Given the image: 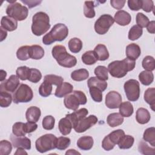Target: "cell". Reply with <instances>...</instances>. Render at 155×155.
<instances>
[{
	"label": "cell",
	"mask_w": 155,
	"mask_h": 155,
	"mask_svg": "<svg viewBox=\"0 0 155 155\" xmlns=\"http://www.w3.org/2000/svg\"><path fill=\"white\" fill-rule=\"evenodd\" d=\"M82 61L85 65H91L94 64L97 60V56L94 51L89 50L85 52L82 55Z\"/></svg>",
	"instance_id": "4dcf8cb0"
},
{
	"label": "cell",
	"mask_w": 155,
	"mask_h": 155,
	"mask_svg": "<svg viewBox=\"0 0 155 155\" xmlns=\"http://www.w3.org/2000/svg\"><path fill=\"white\" fill-rule=\"evenodd\" d=\"M21 1L24 4H27L30 8L38 5L42 2V1H25V0L24 1L21 0Z\"/></svg>",
	"instance_id": "94428289"
},
{
	"label": "cell",
	"mask_w": 155,
	"mask_h": 155,
	"mask_svg": "<svg viewBox=\"0 0 155 155\" xmlns=\"http://www.w3.org/2000/svg\"><path fill=\"white\" fill-rule=\"evenodd\" d=\"M58 128L60 133L66 136L70 133L71 129L73 128V125L71 121L66 116L62 118L59 121Z\"/></svg>",
	"instance_id": "603a6c76"
},
{
	"label": "cell",
	"mask_w": 155,
	"mask_h": 155,
	"mask_svg": "<svg viewBox=\"0 0 155 155\" xmlns=\"http://www.w3.org/2000/svg\"><path fill=\"white\" fill-rule=\"evenodd\" d=\"M65 154H81V153L78 151H76L74 149H70L65 153Z\"/></svg>",
	"instance_id": "003e7915"
},
{
	"label": "cell",
	"mask_w": 155,
	"mask_h": 155,
	"mask_svg": "<svg viewBox=\"0 0 155 155\" xmlns=\"http://www.w3.org/2000/svg\"><path fill=\"white\" fill-rule=\"evenodd\" d=\"M143 98L145 101L150 105L153 111H155V88H148L144 93Z\"/></svg>",
	"instance_id": "83f0119b"
},
{
	"label": "cell",
	"mask_w": 155,
	"mask_h": 155,
	"mask_svg": "<svg viewBox=\"0 0 155 155\" xmlns=\"http://www.w3.org/2000/svg\"><path fill=\"white\" fill-rule=\"evenodd\" d=\"M122 103V96L119 93L116 91H109L105 99V105L110 109H116L119 108Z\"/></svg>",
	"instance_id": "7c38bea8"
},
{
	"label": "cell",
	"mask_w": 155,
	"mask_h": 155,
	"mask_svg": "<svg viewBox=\"0 0 155 155\" xmlns=\"http://www.w3.org/2000/svg\"><path fill=\"white\" fill-rule=\"evenodd\" d=\"M141 8L145 12H150L154 9V2L151 0H141Z\"/></svg>",
	"instance_id": "11a10c76"
},
{
	"label": "cell",
	"mask_w": 155,
	"mask_h": 155,
	"mask_svg": "<svg viewBox=\"0 0 155 155\" xmlns=\"http://www.w3.org/2000/svg\"><path fill=\"white\" fill-rule=\"evenodd\" d=\"M1 27L5 30L12 31L17 28L18 22L16 20L8 16H5L1 19Z\"/></svg>",
	"instance_id": "ffe728a7"
},
{
	"label": "cell",
	"mask_w": 155,
	"mask_h": 155,
	"mask_svg": "<svg viewBox=\"0 0 155 155\" xmlns=\"http://www.w3.org/2000/svg\"><path fill=\"white\" fill-rule=\"evenodd\" d=\"M89 92L92 99L96 102H101L102 101V91L98 88L91 87L89 88Z\"/></svg>",
	"instance_id": "c3c4849f"
},
{
	"label": "cell",
	"mask_w": 155,
	"mask_h": 155,
	"mask_svg": "<svg viewBox=\"0 0 155 155\" xmlns=\"http://www.w3.org/2000/svg\"><path fill=\"white\" fill-rule=\"evenodd\" d=\"M147 31L151 34H154L155 33V21H151L149 22L148 24L146 27Z\"/></svg>",
	"instance_id": "6125c7cd"
},
{
	"label": "cell",
	"mask_w": 155,
	"mask_h": 155,
	"mask_svg": "<svg viewBox=\"0 0 155 155\" xmlns=\"http://www.w3.org/2000/svg\"><path fill=\"white\" fill-rule=\"evenodd\" d=\"M139 79L142 84L144 85H149L153 82L154 74L152 71L144 70L139 73Z\"/></svg>",
	"instance_id": "1f68e13d"
},
{
	"label": "cell",
	"mask_w": 155,
	"mask_h": 155,
	"mask_svg": "<svg viewBox=\"0 0 155 155\" xmlns=\"http://www.w3.org/2000/svg\"><path fill=\"white\" fill-rule=\"evenodd\" d=\"M128 5L133 11H137L141 8V0H128Z\"/></svg>",
	"instance_id": "9f6ffc18"
},
{
	"label": "cell",
	"mask_w": 155,
	"mask_h": 155,
	"mask_svg": "<svg viewBox=\"0 0 155 155\" xmlns=\"http://www.w3.org/2000/svg\"><path fill=\"white\" fill-rule=\"evenodd\" d=\"M68 35V27L62 23L55 24L50 32L42 38V42L45 45H50L55 41H64Z\"/></svg>",
	"instance_id": "277c9868"
},
{
	"label": "cell",
	"mask_w": 155,
	"mask_h": 155,
	"mask_svg": "<svg viewBox=\"0 0 155 155\" xmlns=\"http://www.w3.org/2000/svg\"><path fill=\"white\" fill-rule=\"evenodd\" d=\"M114 21L121 26H125L128 25L131 21V17L129 13L126 11L120 10L116 12L114 16Z\"/></svg>",
	"instance_id": "2e32d148"
},
{
	"label": "cell",
	"mask_w": 155,
	"mask_h": 155,
	"mask_svg": "<svg viewBox=\"0 0 155 155\" xmlns=\"http://www.w3.org/2000/svg\"><path fill=\"white\" fill-rule=\"evenodd\" d=\"M55 119L53 116L51 115H48L45 116L42 122V127L46 130H51L54 127Z\"/></svg>",
	"instance_id": "681fc988"
},
{
	"label": "cell",
	"mask_w": 155,
	"mask_h": 155,
	"mask_svg": "<svg viewBox=\"0 0 155 155\" xmlns=\"http://www.w3.org/2000/svg\"><path fill=\"white\" fill-rule=\"evenodd\" d=\"M141 50L140 47L134 43L128 45L126 47V56L127 58L135 61L140 55Z\"/></svg>",
	"instance_id": "d6986e66"
},
{
	"label": "cell",
	"mask_w": 155,
	"mask_h": 155,
	"mask_svg": "<svg viewBox=\"0 0 155 155\" xmlns=\"http://www.w3.org/2000/svg\"><path fill=\"white\" fill-rule=\"evenodd\" d=\"M88 88L94 87L99 88L102 91H104L107 88V82L105 81H102L98 79L97 77H91L87 81Z\"/></svg>",
	"instance_id": "4316f807"
},
{
	"label": "cell",
	"mask_w": 155,
	"mask_h": 155,
	"mask_svg": "<svg viewBox=\"0 0 155 155\" xmlns=\"http://www.w3.org/2000/svg\"><path fill=\"white\" fill-rule=\"evenodd\" d=\"M125 2V0H111L110 4L113 8L117 10H120L124 7Z\"/></svg>",
	"instance_id": "91938a15"
},
{
	"label": "cell",
	"mask_w": 155,
	"mask_h": 155,
	"mask_svg": "<svg viewBox=\"0 0 155 155\" xmlns=\"http://www.w3.org/2000/svg\"><path fill=\"white\" fill-rule=\"evenodd\" d=\"M98 121L97 117L94 115H90L88 117H85L80 120L74 130L76 133H83L87 131L88 129L94 125Z\"/></svg>",
	"instance_id": "8fae6325"
},
{
	"label": "cell",
	"mask_w": 155,
	"mask_h": 155,
	"mask_svg": "<svg viewBox=\"0 0 155 155\" xmlns=\"http://www.w3.org/2000/svg\"><path fill=\"white\" fill-rule=\"evenodd\" d=\"M50 28V18L46 13L39 12L33 15L31 27L33 34L38 36H41L45 33Z\"/></svg>",
	"instance_id": "3957f363"
},
{
	"label": "cell",
	"mask_w": 155,
	"mask_h": 155,
	"mask_svg": "<svg viewBox=\"0 0 155 155\" xmlns=\"http://www.w3.org/2000/svg\"><path fill=\"white\" fill-rule=\"evenodd\" d=\"M19 78L15 74L11 75L9 78L2 82L0 85V90H5L9 93H14L19 86Z\"/></svg>",
	"instance_id": "4fadbf2b"
},
{
	"label": "cell",
	"mask_w": 155,
	"mask_h": 155,
	"mask_svg": "<svg viewBox=\"0 0 155 155\" xmlns=\"http://www.w3.org/2000/svg\"><path fill=\"white\" fill-rule=\"evenodd\" d=\"M136 65L135 61L125 58L122 61H114L108 65V71L111 76L116 78L124 77L128 71L133 70Z\"/></svg>",
	"instance_id": "6da1fadb"
},
{
	"label": "cell",
	"mask_w": 155,
	"mask_h": 155,
	"mask_svg": "<svg viewBox=\"0 0 155 155\" xmlns=\"http://www.w3.org/2000/svg\"><path fill=\"white\" fill-rule=\"evenodd\" d=\"M139 151L143 154L145 155H154L155 154V148H151L148 146V145L144 141L141 140L138 145Z\"/></svg>",
	"instance_id": "f6af8a7d"
},
{
	"label": "cell",
	"mask_w": 155,
	"mask_h": 155,
	"mask_svg": "<svg viewBox=\"0 0 155 155\" xmlns=\"http://www.w3.org/2000/svg\"><path fill=\"white\" fill-rule=\"evenodd\" d=\"M134 142V139L133 136L130 135H124L119 143H117L118 147L120 149L122 150H125V149H129L130 148Z\"/></svg>",
	"instance_id": "d6a6232c"
},
{
	"label": "cell",
	"mask_w": 155,
	"mask_h": 155,
	"mask_svg": "<svg viewBox=\"0 0 155 155\" xmlns=\"http://www.w3.org/2000/svg\"><path fill=\"white\" fill-rule=\"evenodd\" d=\"M10 139L15 148H22L26 150L31 149V140L25 136H16L13 134L10 135Z\"/></svg>",
	"instance_id": "5bb4252c"
},
{
	"label": "cell",
	"mask_w": 155,
	"mask_h": 155,
	"mask_svg": "<svg viewBox=\"0 0 155 155\" xmlns=\"http://www.w3.org/2000/svg\"><path fill=\"white\" fill-rule=\"evenodd\" d=\"M143 33V30L141 27L137 25H133L129 30L128 38L130 40L135 41L138 39Z\"/></svg>",
	"instance_id": "74e56055"
},
{
	"label": "cell",
	"mask_w": 155,
	"mask_h": 155,
	"mask_svg": "<svg viewBox=\"0 0 155 155\" xmlns=\"http://www.w3.org/2000/svg\"><path fill=\"white\" fill-rule=\"evenodd\" d=\"M30 46L24 45L19 47L16 51V56L18 59L21 61H26L30 59L29 54Z\"/></svg>",
	"instance_id": "60d3db41"
},
{
	"label": "cell",
	"mask_w": 155,
	"mask_h": 155,
	"mask_svg": "<svg viewBox=\"0 0 155 155\" xmlns=\"http://www.w3.org/2000/svg\"><path fill=\"white\" fill-rule=\"evenodd\" d=\"M0 30H1V41L2 42L3 40H4L7 35V33L5 30L2 28L1 27H0Z\"/></svg>",
	"instance_id": "be15d7a7"
},
{
	"label": "cell",
	"mask_w": 155,
	"mask_h": 155,
	"mask_svg": "<svg viewBox=\"0 0 155 155\" xmlns=\"http://www.w3.org/2000/svg\"><path fill=\"white\" fill-rule=\"evenodd\" d=\"M108 69L106 67L99 65L95 68L94 73L98 79L102 81H107L108 79Z\"/></svg>",
	"instance_id": "ab89813d"
},
{
	"label": "cell",
	"mask_w": 155,
	"mask_h": 155,
	"mask_svg": "<svg viewBox=\"0 0 155 155\" xmlns=\"http://www.w3.org/2000/svg\"><path fill=\"white\" fill-rule=\"evenodd\" d=\"M70 139L67 137L61 136L58 138L56 148L59 150H64L70 145Z\"/></svg>",
	"instance_id": "816d5d0a"
},
{
	"label": "cell",
	"mask_w": 155,
	"mask_h": 155,
	"mask_svg": "<svg viewBox=\"0 0 155 155\" xmlns=\"http://www.w3.org/2000/svg\"><path fill=\"white\" fill-rule=\"evenodd\" d=\"M142 67L147 71H152L155 68V60L151 56H145L142 62Z\"/></svg>",
	"instance_id": "b9f144b4"
},
{
	"label": "cell",
	"mask_w": 155,
	"mask_h": 155,
	"mask_svg": "<svg viewBox=\"0 0 155 155\" xmlns=\"http://www.w3.org/2000/svg\"><path fill=\"white\" fill-rule=\"evenodd\" d=\"M58 138L53 134H45L41 136L35 142L36 149L41 153L56 148Z\"/></svg>",
	"instance_id": "8992f818"
},
{
	"label": "cell",
	"mask_w": 155,
	"mask_h": 155,
	"mask_svg": "<svg viewBox=\"0 0 155 155\" xmlns=\"http://www.w3.org/2000/svg\"><path fill=\"white\" fill-rule=\"evenodd\" d=\"M151 119L150 113L148 110L144 108H139L136 111V119L140 124H147Z\"/></svg>",
	"instance_id": "7402d4cb"
},
{
	"label": "cell",
	"mask_w": 155,
	"mask_h": 155,
	"mask_svg": "<svg viewBox=\"0 0 155 155\" xmlns=\"http://www.w3.org/2000/svg\"><path fill=\"white\" fill-rule=\"evenodd\" d=\"M15 154H27V153L24 151V149L22 148H18L16 151L15 153Z\"/></svg>",
	"instance_id": "e7e4bbea"
},
{
	"label": "cell",
	"mask_w": 155,
	"mask_h": 155,
	"mask_svg": "<svg viewBox=\"0 0 155 155\" xmlns=\"http://www.w3.org/2000/svg\"><path fill=\"white\" fill-rule=\"evenodd\" d=\"M88 111L87 109L85 108H81L78 110H75L73 113H70V114H67L65 115L69 119V120L71 121L73 128H74L78 122L81 120L82 119L86 117V116L88 114Z\"/></svg>",
	"instance_id": "9a60e30c"
},
{
	"label": "cell",
	"mask_w": 155,
	"mask_h": 155,
	"mask_svg": "<svg viewBox=\"0 0 155 155\" xmlns=\"http://www.w3.org/2000/svg\"><path fill=\"white\" fill-rule=\"evenodd\" d=\"M73 86L67 82H62L61 85L57 87L54 95L58 97H63L73 92Z\"/></svg>",
	"instance_id": "e0dca14e"
},
{
	"label": "cell",
	"mask_w": 155,
	"mask_h": 155,
	"mask_svg": "<svg viewBox=\"0 0 155 155\" xmlns=\"http://www.w3.org/2000/svg\"><path fill=\"white\" fill-rule=\"evenodd\" d=\"M136 21L137 25L139 26L142 28L146 27L150 22L148 18L142 13H138L137 14Z\"/></svg>",
	"instance_id": "f5cc1de1"
},
{
	"label": "cell",
	"mask_w": 155,
	"mask_h": 155,
	"mask_svg": "<svg viewBox=\"0 0 155 155\" xmlns=\"http://www.w3.org/2000/svg\"><path fill=\"white\" fill-rule=\"evenodd\" d=\"M12 143L7 140H2L0 142V154L8 155L12 150Z\"/></svg>",
	"instance_id": "f907efd6"
},
{
	"label": "cell",
	"mask_w": 155,
	"mask_h": 155,
	"mask_svg": "<svg viewBox=\"0 0 155 155\" xmlns=\"http://www.w3.org/2000/svg\"><path fill=\"white\" fill-rule=\"evenodd\" d=\"M7 15L16 21H23L28 16V10L24 6L21 5L19 2H15L10 4L5 11Z\"/></svg>",
	"instance_id": "52a82bcc"
},
{
	"label": "cell",
	"mask_w": 155,
	"mask_h": 155,
	"mask_svg": "<svg viewBox=\"0 0 155 155\" xmlns=\"http://www.w3.org/2000/svg\"><path fill=\"white\" fill-rule=\"evenodd\" d=\"M96 6L94 5V1H85L84 6V14L86 18H93L95 15V11L94 7Z\"/></svg>",
	"instance_id": "8d00e7d4"
},
{
	"label": "cell",
	"mask_w": 155,
	"mask_h": 155,
	"mask_svg": "<svg viewBox=\"0 0 155 155\" xmlns=\"http://www.w3.org/2000/svg\"><path fill=\"white\" fill-rule=\"evenodd\" d=\"M77 146L82 150H90L93 146L94 140L91 136H85L81 137L77 141Z\"/></svg>",
	"instance_id": "44dd1931"
},
{
	"label": "cell",
	"mask_w": 155,
	"mask_h": 155,
	"mask_svg": "<svg viewBox=\"0 0 155 155\" xmlns=\"http://www.w3.org/2000/svg\"><path fill=\"white\" fill-rule=\"evenodd\" d=\"M82 42L79 38H73L68 41V48L73 53H79L82 48Z\"/></svg>",
	"instance_id": "e575fe53"
},
{
	"label": "cell",
	"mask_w": 155,
	"mask_h": 155,
	"mask_svg": "<svg viewBox=\"0 0 155 155\" xmlns=\"http://www.w3.org/2000/svg\"><path fill=\"white\" fill-rule=\"evenodd\" d=\"M44 81L51 84V85H54L58 87L63 82L64 79L60 76H57L55 74H47L45 76Z\"/></svg>",
	"instance_id": "7dc6e473"
},
{
	"label": "cell",
	"mask_w": 155,
	"mask_h": 155,
	"mask_svg": "<svg viewBox=\"0 0 155 155\" xmlns=\"http://www.w3.org/2000/svg\"><path fill=\"white\" fill-rule=\"evenodd\" d=\"M114 22V18L110 15H102L94 23V30L99 35H104L107 33Z\"/></svg>",
	"instance_id": "9c48e42d"
},
{
	"label": "cell",
	"mask_w": 155,
	"mask_h": 155,
	"mask_svg": "<svg viewBox=\"0 0 155 155\" xmlns=\"http://www.w3.org/2000/svg\"><path fill=\"white\" fill-rule=\"evenodd\" d=\"M114 144H113L110 139L108 138V135L105 136L102 142V147L106 151H110L114 147Z\"/></svg>",
	"instance_id": "6f0895ef"
},
{
	"label": "cell",
	"mask_w": 155,
	"mask_h": 155,
	"mask_svg": "<svg viewBox=\"0 0 155 155\" xmlns=\"http://www.w3.org/2000/svg\"><path fill=\"white\" fill-rule=\"evenodd\" d=\"M89 76V72L85 68H80L73 71L71 73V78L75 81H82L86 80Z\"/></svg>",
	"instance_id": "f546056e"
},
{
	"label": "cell",
	"mask_w": 155,
	"mask_h": 155,
	"mask_svg": "<svg viewBox=\"0 0 155 155\" xmlns=\"http://www.w3.org/2000/svg\"><path fill=\"white\" fill-rule=\"evenodd\" d=\"M52 85L46 81H43L39 87V93L42 97H48L51 94Z\"/></svg>",
	"instance_id": "f35d334b"
},
{
	"label": "cell",
	"mask_w": 155,
	"mask_h": 155,
	"mask_svg": "<svg viewBox=\"0 0 155 155\" xmlns=\"http://www.w3.org/2000/svg\"><path fill=\"white\" fill-rule=\"evenodd\" d=\"M143 139L148 142L153 147H155V128L152 127L147 128L143 134Z\"/></svg>",
	"instance_id": "d590c367"
},
{
	"label": "cell",
	"mask_w": 155,
	"mask_h": 155,
	"mask_svg": "<svg viewBox=\"0 0 155 155\" xmlns=\"http://www.w3.org/2000/svg\"><path fill=\"white\" fill-rule=\"evenodd\" d=\"M38 128V125L36 122H27L25 123V130L26 133H30L35 131Z\"/></svg>",
	"instance_id": "680465c9"
},
{
	"label": "cell",
	"mask_w": 155,
	"mask_h": 155,
	"mask_svg": "<svg viewBox=\"0 0 155 155\" xmlns=\"http://www.w3.org/2000/svg\"><path fill=\"white\" fill-rule=\"evenodd\" d=\"M13 99L12 94L5 90H0V106L6 108L10 106Z\"/></svg>",
	"instance_id": "836d02e7"
},
{
	"label": "cell",
	"mask_w": 155,
	"mask_h": 155,
	"mask_svg": "<svg viewBox=\"0 0 155 155\" xmlns=\"http://www.w3.org/2000/svg\"><path fill=\"white\" fill-rule=\"evenodd\" d=\"M125 135V132L124 130L121 129H118L116 130H114L111 132L108 135V138L111 140V142L116 145L119 143L121 138Z\"/></svg>",
	"instance_id": "bcb514c9"
},
{
	"label": "cell",
	"mask_w": 155,
	"mask_h": 155,
	"mask_svg": "<svg viewBox=\"0 0 155 155\" xmlns=\"http://www.w3.org/2000/svg\"><path fill=\"white\" fill-rule=\"evenodd\" d=\"M51 53L58 64L63 67L71 68L77 64L76 57L68 53L66 48L62 45L54 46L52 48Z\"/></svg>",
	"instance_id": "7a4b0ae2"
},
{
	"label": "cell",
	"mask_w": 155,
	"mask_h": 155,
	"mask_svg": "<svg viewBox=\"0 0 155 155\" xmlns=\"http://www.w3.org/2000/svg\"><path fill=\"white\" fill-rule=\"evenodd\" d=\"M16 76L22 81L28 80L30 74V68L27 66L19 67L16 71Z\"/></svg>",
	"instance_id": "7bdbcfd3"
},
{
	"label": "cell",
	"mask_w": 155,
	"mask_h": 155,
	"mask_svg": "<svg viewBox=\"0 0 155 155\" xmlns=\"http://www.w3.org/2000/svg\"><path fill=\"white\" fill-rule=\"evenodd\" d=\"M93 51L96 53L98 61H105L109 58V52L106 46L104 44L97 45Z\"/></svg>",
	"instance_id": "d4e9b609"
},
{
	"label": "cell",
	"mask_w": 155,
	"mask_h": 155,
	"mask_svg": "<svg viewBox=\"0 0 155 155\" xmlns=\"http://www.w3.org/2000/svg\"><path fill=\"white\" fill-rule=\"evenodd\" d=\"M41 115V111L39 108L31 106L27 108L25 112V117L28 122H37Z\"/></svg>",
	"instance_id": "ac0fdd59"
},
{
	"label": "cell",
	"mask_w": 155,
	"mask_h": 155,
	"mask_svg": "<svg viewBox=\"0 0 155 155\" xmlns=\"http://www.w3.org/2000/svg\"><path fill=\"white\" fill-rule=\"evenodd\" d=\"M12 133L16 136H25L26 134L25 123L21 122L15 123L12 127Z\"/></svg>",
	"instance_id": "ee69618b"
},
{
	"label": "cell",
	"mask_w": 155,
	"mask_h": 155,
	"mask_svg": "<svg viewBox=\"0 0 155 155\" xmlns=\"http://www.w3.org/2000/svg\"><path fill=\"white\" fill-rule=\"evenodd\" d=\"M42 78L41 71L36 68H30V74L28 81L33 83H38Z\"/></svg>",
	"instance_id": "db71d44e"
},
{
	"label": "cell",
	"mask_w": 155,
	"mask_h": 155,
	"mask_svg": "<svg viewBox=\"0 0 155 155\" xmlns=\"http://www.w3.org/2000/svg\"><path fill=\"white\" fill-rule=\"evenodd\" d=\"M124 122L123 116L118 113L110 114L107 118V122L111 127H116L120 125Z\"/></svg>",
	"instance_id": "cb8c5ba5"
},
{
	"label": "cell",
	"mask_w": 155,
	"mask_h": 155,
	"mask_svg": "<svg viewBox=\"0 0 155 155\" xmlns=\"http://www.w3.org/2000/svg\"><path fill=\"white\" fill-rule=\"evenodd\" d=\"M124 88L127 99L131 102L138 100L140 96L139 82L136 79H130L124 85Z\"/></svg>",
	"instance_id": "30bf717a"
},
{
	"label": "cell",
	"mask_w": 155,
	"mask_h": 155,
	"mask_svg": "<svg viewBox=\"0 0 155 155\" xmlns=\"http://www.w3.org/2000/svg\"><path fill=\"white\" fill-rule=\"evenodd\" d=\"M0 72H1L0 81L2 82L3 81H4L5 79V78H6V76H7V72L5 71H4V70H1Z\"/></svg>",
	"instance_id": "03108f58"
},
{
	"label": "cell",
	"mask_w": 155,
	"mask_h": 155,
	"mask_svg": "<svg viewBox=\"0 0 155 155\" xmlns=\"http://www.w3.org/2000/svg\"><path fill=\"white\" fill-rule=\"evenodd\" d=\"M29 54L31 59L38 60L42 58L44 56V50L41 45H33L30 46Z\"/></svg>",
	"instance_id": "484cf974"
},
{
	"label": "cell",
	"mask_w": 155,
	"mask_h": 155,
	"mask_svg": "<svg viewBox=\"0 0 155 155\" xmlns=\"http://www.w3.org/2000/svg\"><path fill=\"white\" fill-rule=\"evenodd\" d=\"M119 113L123 116L128 117L131 116L134 111L133 105L130 102H124L120 104L119 107Z\"/></svg>",
	"instance_id": "f1b7e54d"
},
{
	"label": "cell",
	"mask_w": 155,
	"mask_h": 155,
	"mask_svg": "<svg viewBox=\"0 0 155 155\" xmlns=\"http://www.w3.org/2000/svg\"><path fill=\"white\" fill-rule=\"evenodd\" d=\"M87 102L86 95L80 90H74L68 95L64 99L65 107L73 111L77 110L79 105H85Z\"/></svg>",
	"instance_id": "5b68a950"
},
{
	"label": "cell",
	"mask_w": 155,
	"mask_h": 155,
	"mask_svg": "<svg viewBox=\"0 0 155 155\" xmlns=\"http://www.w3.org/2000/svg\"><path fill=\"white\" fill-rule=\"evenodd\" d=\"M33 97L31 88L27 84H21L13 94V101L18 104L19 103L28 102Z\"/></svg>",
	"instance_id": "ba28073f"
}]
</instances>
